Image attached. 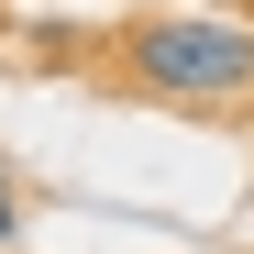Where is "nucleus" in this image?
Here are the masks:
<instances>
[{"mask_svg": "<svg viewBox=\"0 0 254 254\" xmlns=\"http://www.w3.org/2000/svg\"><path fill=\"white\" fill-rule=\"evenodd\" d=\"M122 66H133V89L188 100V111L243 100L254 89V22H232V11H155V22L122 33Z\"/></svg>", "mask_w": 254, "mask_h": 254, "instance_id": "nucleus-1", "label": "nucleus"}, {"mask_svg": "<svg viewBox=\"0 0 254 254\" xmlns=\"http://www.w3.org/2000/svg\"><path fill=\"white\" fill-rule=\"evenodd\" d=\"M11 232H22V199H11V188H0V243H11Z\"/></svg>", "mask_w": 254, "mask_h": 254, "instance_id": "nucleus-2", "label": "nucleus"}, {"mask_svg": "<svg viewBox=\"0 0 254 254\" xmlns=\"http://www.w3.org/2000/svg\"><path fill=\"white\" fill-rule=\"evenodd\" d=\"M144 11H166V0H144Z\"/></svg>", "mask_w": 254, "mask_h": 254, "instance_id": "nucleus-3", "label": "nucleus"}, {"mask_svg": "<svg viewBox=\"0 0 254 254\" xmlns=\"http://www.w3.org/2000/svg\"><path fill=\"white\" fill-rule=\"evenodd\" d=\"M0 188H11V177H0Z\"/></svg>", "mask_w": 254, "mask_h": 254, "instance_id": "nucleus-4", "label": "nucleus"}]
</instances>
